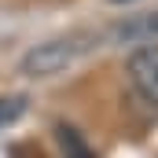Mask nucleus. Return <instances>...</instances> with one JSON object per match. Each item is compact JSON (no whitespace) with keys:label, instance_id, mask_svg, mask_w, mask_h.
Listing matches in <instances>:
<instances>
[{"label":"nucleus","instance_id":"nucleus-5","mask_svg":"<svg viewBox=\"0 0 158 158\" xmlns=\"http://www.w3.org/2000/svg\"><path fill=\"white\" fill-rule=\"evenodd\" d=\"M19 114H22V99H0V125L15 121Z\"/></svg>","mask_w":158,"mask_h":158},{"label":"nucleus","instance_id":"nucleus-6","mask_svg":"<svg viewBox=\"0 0 158 158\" xmlns=\"http://www.w3.org/2000/svg\"><path fill=\"white\" fill-rule=\"evenodd\" d=\"M114 4H121V0H114Z\"/></svg>","mask_w":158,"mask_h":158},{"label":"nucleus","instance_id":"nucleus-1","mask_svg":"<svg viewBox=\"0 0 158 158\" xmlns=\"http://www.w3.org/2000/svg\"><path fill=\"white\" fill-rule=\"evenodd\" d=\"M96 33H66V37H52L44 40V44H33L26 55H22V63H19V74H26V77H55V74H63L66 66H74L81 55L88 52V48H96Z\"/></svg>","mask_w":158,"mask_h":158},{"label":"nucleus","instance_id":"nucleus-2","mask_svg":"<svg viewBox=\"0 0 158 158\" xmlns=\"http://www.w3.org/2000/svg\"><path fill=\"white\" fill-rule=\"evenodd\" d=\"M125 74H129V85L140 92V99L158 107V44L136 48L125 63Z\"/></svg>","mask_w":158,"mask_h":158},{"label":"nucleus","instance_id":"nucleus-4","mask_svg":"<svg viewBox=\"0 0 158 158\" xmlns=\"http://www.w3.org/2000/svg\"><path fill=\"white\" fill-rule=\"evenodd\" d=\"M55 143H59L63 158H96V151L88 147V140L74 125H55Z\"/></svg>","mask_w":158,"mask_h":158},{"label":"nucleus","instance_id":"nucleus-3","mask_svg":"<svg viewBox=\"0 0 158 158\" xmlns=\"http://www.w3.org/2000/svg\"><path fill=\"white\" fill-rule=\"evenodd\" d=\"M114 37L118 40H158V11H140V15H129L114 26Z\"/></svg>","mask_w":158,"mask_h":158}]
</instances>
